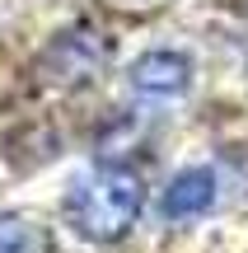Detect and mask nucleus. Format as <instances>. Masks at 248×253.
<instances>
[{"label":"nucleus","instance_id":"obj_1","mask_svg":"<svg viewBox=\"0 0 248 253\" xmlns=\"http://www.w3.org/2000/svg\"><path fill=\"white\" fill-rule=\"evenodd\" d=\"M66 225L89 244H117L145 211V178L131 164H99L71 183L61 202Z\"/></svg>","mask_w":248,"mask_h":253},{"label":"nucleus","instance_id":"obj_2","mask_svg":"<svg viewBox=\"0 0 248 253\" xmlns=\"http://www.w3.org/2000/svg\"><path fill=\"white\" fill-rule=\"evenodd\" d=\"M127 80H131V89L145 94V99H178V94H187V84H192V61H187L183 52L155 47V52L131 61Z\"/></svg>","mask_w":248,"mask_h":253},{"label":"nucleus","instance_id":"obj_3","mask_svg":"<svg viewBox=\"0 0 248 253\" xmlns=\"http://www.w3.org/2000/svg\"><path fill=\"white\" fill-rule=\"evenodd\" d=\"M211 202H215V173L211 169H183L169 178L164 197H159V211L169 220H192L202 211H211Z\"/></svg>","mask_w":248,"mask_h":253},{"label":"nucleus","instance_id":"obj_4","mask_svg":"<svg viewBox=\"0 0 248 253\" xmlns=\"http://www.w3.org/2000/svg\"><path fill=\"white\" fill-rule=\"evenodd\" d=\"M0 253H47V239L33 220L0 216Z\"/></svg>","mask_w":248,"mask_h":253}]
</instances>
